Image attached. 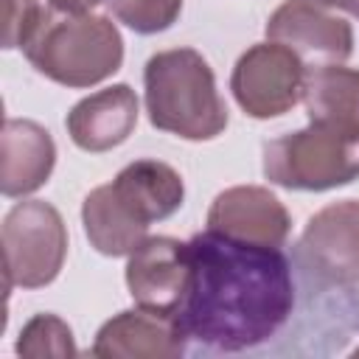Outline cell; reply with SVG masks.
<instances>
[{
  "mask_svg": "<svg viewBox=\"0 0 359 359\" xmlns=\"http://www.w3.org/2000/svg\"><path fill=\"white\" fill-rule=\"evenodd\" d=\"M264 174L289 191H328L359 180V126L311 121L264 146Z\"/></svg>",
  "mask_w": 359,
  "mask_h": 359,
  "instance_id": "277c9868",
  "label": "cell"
},
{
  "mask_svg": "<svg viewBox=\"0 0 359 359\" xmlns=\"http://www.w3.org/2000/svg\"><path fill=\"white\" fill-rule=\"evenodd\" d=\"M356 356H359V348H356Z\"/></svg>",
  "mask_w": 359,
  "mask_h": 359,
  "instance_id": "7402d4cb",
  "label": "cell"
},
{
  "mask_svg": "<svg viewBox=\"0 0 359 359\" xmlns=\"http://www.w3.org/2000/svg\"><path fill=\"white\" fill-rule=\"evenodd\" d=\"M109 11L137 34H157L174 25L182 0H107Z\"/></svg>",
  "mask_w": 359,
  "mask_h": 359,
  "instance_id": "ac0fdd59",
  "label": "cell"
},
{
  "mask_svg": "<svg viewBox=\"0 0 359 359\" xmlns=\"http://www.w3.org/2000/svg\"><path fill=\"white\" fill-rule=\"evenodd\" d=\"M22 50L45 79L65 87H93L123 62V39L115 22L90 11H45Z\"/></svg>",
  "mask_w": 359,
  "mask_h": 359,
  "instance_id": "3957f363",
  "label": "cell"
},
{
  "mask_svg": "<svg viewBox=\"0 0 359 359\" xmlns=\"http://www.w3.org/2000/svg\"><path fill=\"white\" fill-rule=\"evenodd\" d=\"M0 143V191L6 196H25L48 182L56 163V146L45 126L25 118H8L3 123Z\"/></svg>",
  "mask_w": 359,
  "mask_h": 359,
  "instance_id": "4fadbf2b",
  "label": "cell"
},
{
  "mask_svg": "<svg viewBox=\"0 0 359 359\" xmlns=\"http://www.w3.org/2000/svg\"><path fill=\"white\" fill-rule=\"evenodd\" d=\"M306 62L280 42L252 45L233 67L230 90L238 107L252 118H275L303 98Z\"/></svg>",
  "mask_w": 359,
  "mask_h": 359,
  "instance_id": "52a82bcc",
  "label": "cell"
},
{
  "mask_svg": "<svg viewBox=\"0 0 359 359\" xmlns=\"http://www.w3.org/2000/svg\"><path fill=\"white\" fill-rule=\"evenodd\" d=\"M314 3L328 6V8H342V11L353 14V17H359V0H314Z\"/></svg>",
  "mask_w": 359,
  "mask_h": 359,
  "instance_id": "44dd1931",
  "label": "cell"
},
{
  "mask_svg": "<svg viewBox=\"0 0 359 359\" xmlns=\"http://www.w3.org/2000/svg\"><path fill=\"white\" fill-rule=\"evenodd\" d=\"M174 328L205 353H247L278 339L297 306L294 264L280 247L202 230L188 244Z\"/></svg>",
  "mask_w": 359,
  "mask_h": 359,
  "instance_id": "6da1fadb",
  "label": "cell"
},
{
  "mask_svg": "<svg viewBox=\"0 0 359 359\" xmlns=\"http://www.w3.org/2000/svg\"><path fill=\"white\" fill-rule=\"evenodd\" d=\"M17 353L42 359V356H76L73 331L56 314H36L25 323L17 339Z\"/></svg>",
  "mask_w": 359,
  "mask_h": 359,
  "instance_id": "e0dca14e",
  "label": "cell"
},
{
  "mask_svg": "<svg viewBox=\"0 0 359 359\" xmlns=\"http://www.w3.org/2000/svg\"><path fill=\"white\" fill-rule=\"evenodd\" d=\"M266 36L272 42L292 48L303 62H320V65H339L353 50L351 25L323 11L314 0L280 3L266 22Z\"/></svg>",
  "mask_w": 359,
  "mask_h": 359,
  "instance_id": "ba28073f",
  "label": "cell"
},
{
  "mask_svg": "<svg viewBox=\"0 0 359 359\" xmlns=\"http://www.w3.org/2000/svg\"><path fill=\"white\" fill-rule=\"evenodd\" d=\"M6 289L48 286L67 255V230L59 210L48 202H17L3 222Z\"/></svg>",
  "mask_w": 359,
  "mask_h": 359,
  "instance_id": "5b68a950",
  "label": "cell"
},
{
  "mask_svg": "<svg viewBox=\"0 0 359 359\" xmlns=\"http://www.w3.org/2000/svg\"><path fill=\"white\" fill-rule=\"evenodd\" d=\"M109 185L118 202L146 227L177 213L185 199L182 177L160 160H135Z\"/></svg>",
  "mask_w": 359,
  "mask_h": 359,
  "instance_id": "5bb4252c",
  "label": "cell"
},
{
  "mask_svg": "<svg viewBox=\"0 0 359 359\" xmlns=\"http://www.w3.org/2000/svg\"><path fill=\"white\" fill-rule=\"evenodd\" d=\"M303 104L309 121H339L359 126V70L320 65L306 73Z\"/></svg>",
  "mask_w": 359,
  "mask_h": 359,
  "instance_id": "2e32d148",
  "label": "cell"
},
{
  "mask_svg": "<svg viewBox=\"0 0 359 359\" xmlns=\"http://www.w3.org/2000/svg\"><path fill=\"white\" fill-rule=\"evenodd\" d=\"M45 8L39 0H3V48H25L42 22Z\"/></svg>",
  "mask_w": 359,
  "mask_h": 359,
  "instance_id": "d6986e66",
  "label": "cell"
},
{
  "mask_svg": "<svg viewBox=\"0 0 359 359\" xmlns=\"http://www.w3.org/2000/svg\"><path fill=\"white\" fill-rule=\"evenodd\" d=\"M146 109L151 126L185 140H210L227 126V107L210 65L194 48L160 50L146 62Z\"/></svg>",
  "mask_w": 359,
  "mask_h": 359,
  "instance_id": "7a4b0ae2",
  "label": "cell"
},
{
  "mask_svg": "<svg viewBox=\"0 0 359 359\" xmlns=\"http://www.w3.org/2000/svg\"><path fill=\"white\" fill-rule=\"evenodd\" d=\"M67 135L84 151L121 146L137 123V95L129 84H112L81 98L67 112Z\"/></svg>",
  "mask_w": 359,
  "mask_h": 359,
  "instance_id": "8fae6325",
  "label": "cell"
},
{
  "mask_svg": "<svg viewBox=\"0 0 359 359\" xmlns=\"http://www.w3.org/2000/svg\"><path fill=\"white\" fill-rule=\"evenodd\" d=\"M208 227L241 241L280 247L289 236L292 222L280 199L266 188L236 185L213 199L208 210Z\"/></svg>",
  "mask_w": 359,
  "mask_h": 359,
  "instance_id": "30bf717a",
  "label": "cell"
},
{
  "mask_svg": "<svg viewBox=\"0 0 359 359\" xmlns=\"http://www.w3.org/2000/svg\"><path fill=\"white\" fill-rule=\"evenodd\" d=\"M294 264L320 289L359 283V202L342 199L317 210L297 241Z\"/></svg>",
  "mask_w": 359,
  "mask_h": 359,
  "instance_id": "8992f818",
  "label": "cell"
},
{
  "mask_svg": "<svg viewBox=\"0 0 359 359\" xmlns=\"http://www.w3.org/2000/svg\"><path fill=\"white\" fill-rule=\"evenodd\" d=\"M185 280H188V252L182 241L168 236H154L129 252L126 286L140 309L160 317H171L182 300Z\"/></svg>",
  "mask_w": 359,
  "mask_h": 359,
  "instance_id": "9c48e42d",
  "label": "cell"
},
{
  "mask_svg": "<svg viewBox=\"0 0 359 359\" xmlns=\"http://www.w3.org/2000/svg\"><path fill=\"white\" fill-rule=\"evenodd\" d=\"M81 222L90 244L101 255H129L137 250L149 236V227L140 224L112 194V185H98L87 194L81 208Z\"/></svg>",
  "mask_w": 359,
  "mask_h": 359,
  "instance_id": "9a60e30c",
  "label": "cell"
},
{
  "mask_svg": "<svg viewBox=\"0 0 359 359\" xmlns=\"http://www.w3.org/2000/svg\"><path fill=\"white\" fill-rule=\"evenodd\" d=\"M98 3H104V0H50V8L70 11V14H84V11H90Z\"/></svg>",
  "mask_w": 359,
  "mask_h": 359,
  "instance_id": "ffe728a7",
  "label": "cell"
},
{
  "mask_svg": "<svg viewBox=\"0 0 359 359\" xmlns=\"http://www.w3.org/2000/svg\"><path fill=\"white\" fill-rule=\"evenodd\" d=\"M185 339L174 328L171 317L151 314L146 309L121 311L95 334L93 356L101 359H171L185 353Z\"/></svg>",
  "mask_w": 359,
  "mask_h": 359,
  "instance_id": "7c38bea8",
  "label": "cell"
}]
</instances>
